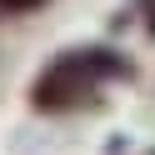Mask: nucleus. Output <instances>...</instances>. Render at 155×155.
<instances>
[{"label": "nucleus", "instance_id": "f257e3e1", "mask_svg": "<svg viewBox=\"0 0 155 155\" xmlns=\"http://www.w3.org/2000/svg\"><path fill=\"white\" fill-rule=\"evenodd\" d=\"M135 65L110 45H85V50H65L30 80V110L40 115H70L100 105L105 80H130Z\"/></svg>", "mask_w": 155, "mask_h": 155}, {"label": "nucleus", "instance_id": "f03ea898", "mask_svg": "<svg viewBox=\"0 0 155 155\" xmlns=\"http://www.w3.org/2000/svg\"><path fill=\"white\" fill-rule=\"evenodd\" d=\"M35 5H45V0H0L5 15H25V10H35Z\"/></svg>", "mask_w": 155, "mask_h": 155}, {"label": "nucleus", "instance_id": "7ed1b4c3", "mask_svg": "<svg viewBox=\"0 0 155 155\" xmlns=\"http://www.w3.org/2000/svg\"><path fill=\"white\" fill-rule=\"evenodd\" d=\"M140 5V15H145V35H155V0H135Z\"/></svg>", "mask_w": 155, "mask_h": 155}, {"label": "nucleus", "instance_id": "20e7f679", "mask_svg": "<svg viewBox=\"0 0 155 155\" xmlns=\"http://www.w3.org/2000/svg\"><path fill=\"white\" fill-rule=\"evenodd\" d=\"M145 155H155V145H150V150H145Z\"/></svg>", "mask_w": 155, "mask_h": 155}]
</instances>
